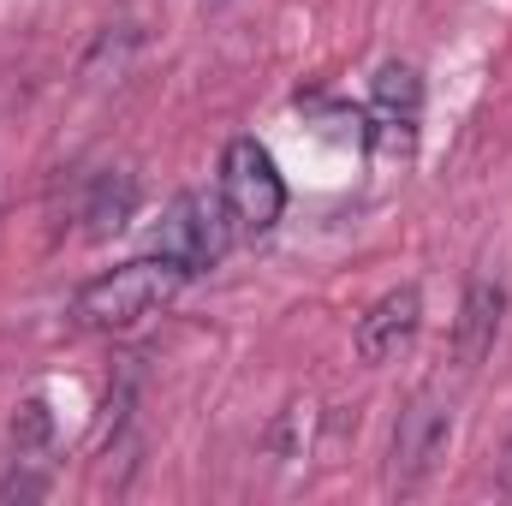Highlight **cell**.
<instances>
[{
  "label": "cell",
  "mask_w": 512,
  "mask_h": 506,
  "mask_svg": "<svg viewBox=\"0 0 512 506\" xmlns=\"http://www.w3.org/2000/svg\"><path fill=\"white\" fill-rule=\"evenodd\" d=\"M227 233H233L227 203H221V197L209 203V197L185 191V197H173V203H167V215H161V227H155V251L167 256V262H179L185 274H203V268H215V262H221Z\"/></svg>",
  "instance_id": "3957f363"
},
{
  "label": "cell",
  "mask_w": 512,
  "mask_h": 506,
  "mask_svg": "<svg viewBox=\"0 0 512 506\" xmlns=\"http://www.w3.org/2000/svg\"><path fill=\"white\" fill-rule=\"evenodd\" d=\"M417 322H423V292L417 286H393L358 322V358L364 364H393L417 340Z\"/></svg>",
  "instance_id": "8992f818"
},
{
  "label": "cell",
  "mask_w": 512,
  "mask_h": 506,
  "mask_svg": "<svg viewBox=\"0 0 512 506\" xmlns=\"http://www.w3.org/2000/svg\"><path fill=\"white\" fill-rule=\"evenodd\" d=\"M36 465H42V459H24V453H18V465H12L6 483H0V501H42V495H48V477H42Z\"/></svg>",
  "instance_id": "30bf717a"
},
{
  "label": "cell",
  "mask_w": 512,
  "mask_h": 506,
  "mask_svg": "<svg viewBox=\"0 0 512 506\" xmlns=\"http://www.w3.org/2000/svg\"><path fill=\"white\" fill-rule=\"evenodd\" d=\"M447 441H453V411H447V399H435V393H417L405 411H399V423H393V453H387V483L399 489V495H411L435 465H441V453H447Z\"/></svg>",
  "instance_id": "277c9868"
},
{
  "label": "cell",
  "mask_w": 512,
  "mask_h": 506,
  "mask_svg": "<svg viewBox=\"0 0 512 506\" xmlns=\"http://www.w3.org/2000/svg\"><path fill=\"white\" fill-rule=\"evenodd\" d=\"M417 120H423V84L411 66H382L376 96H370V143L382 161H411L417 155Z\"/></svg>",
  "instance_id": "5b68a950"
},
{
  "label": "cell",
  "mask_w": 512,
  "mask_h": 506,
  "mask_svg": "<svg viewBox=\"0 0 512 506\" xmlns=\"http://www.w3.org/2000/svg\"><path fill=\"white\" fill-rule=\"evenodd\" d=\"M137 215V179L126 167H108L84 185V203H78V221H84V239H114L126 233V221Z\"/></svg>",
  "instance_id": "ba28073f"
},
{
  "label": "cell",
  "mask_w": 512,
  "mask_h": 506,
  "mask_svg": "<svg viewBox=\"0 0 512 506\" xmlns=\"http://www.w3.org/2000/svg\"><path fill=\"white\" fill-rule=\"evenodd\" d=\"M12 447H18L24 459H42V453L54 447V411H48V399H24V405L12 411Z\"/></svg>",
  "instance_id": "9c48e42d"
},
{
  "label": "cell",
  "mask_w": 512,
  "mask_h": 506,
  "mask_svg": "<svg viewBox=\"0 0 512 506\" xmlns=\"http://www.w3.org/2000/svg\"><path fill=\"white\" fill-rule=\"evenodd\" d=\"M501 489L512 495V435H507V453H501Z\"/></svg>",
  "instance_id": "8fae6325"
},
{
  "label": "cell",
  "mask_w": 512,
  "mask_h": 506,
  "mask_svg": "<svg viewBox=\"0 0 512 506\" xmlns=\"http://www.w3.org/2000/svg\"><path fill=\"white\" fill-rule=\"evenodd\" d=\"M221 203H227L233 233H245V239H262L286 215V179H280L274 155L256 137L227 143V155H221Z\"/></svg>",
  "instance_id": "7a4b0ae2"
},
{
  "label": "cell",
  "mask_w": 512,
  "mask_h": 506,
  "mask_svg": "<svg viewBox=\"0 0 512 506\" xmlns=\"http://www.w3.org/2000/svg\"><path fill=\"white\" fill-rule=\"evenodd\" d=\"M501 310H507V292L501 280H471L465 298H459V322H453V358L465 370H477L489 352H495V334H501Z\"/></svg>",
  "instance_id": "52a82bcc"
},
{
  "label": "cell",
  "mask_w": 512,
  "mask_h": 506,
  "mask_svg": "<svg viewBox=\"0 0 512 506\" xmlns=\"http://www.w3.org/2000/svg\"><path fill=\"white\" fill-rule=\"evenodd\" d=\"M191 274L167 256H137V262H120L108 274H96L78 298H72V328L78 334H120V328H137L143 316H155L161 304H173V292L185 286Z\"/></svg>",
  "instance_id": "6da1fadb"
}]
</instances>
